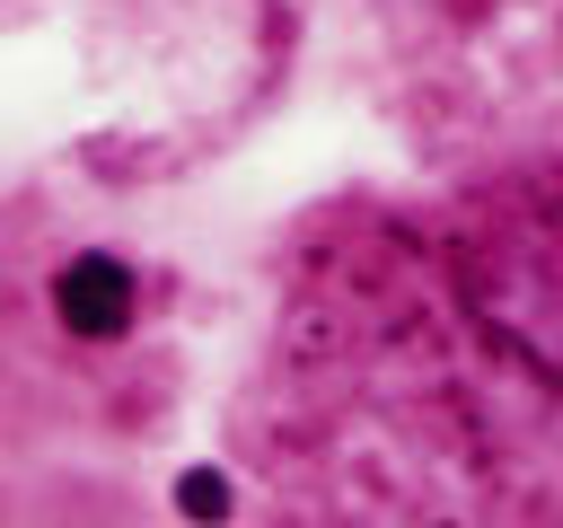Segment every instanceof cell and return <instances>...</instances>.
<instances>
[{
  "mask_svg": "<svg viewBox=\"0 0 563 528\" xmlns=\"http://www.w3.org/2000/svg\"><path fill=\"white\" fill-rule=\"evenodd\" d=\"M176 510H185V519H220V510H229V484H220L211 466H185V475H176Z\"/></svg>",
  "mask_w": 563,
  "mask_h": 528,
  "instance_id": "3",
  "label": "cell"
},
{
  "mask_svg": "<svg viewBox=\"0 0 563 528\" xmlns=\"http://www.w3.org/2000/svg\"><path fill=\"white\" fill-rule=\"evenodd\" d=\"M53 317H62L70 334H88V343L123 334V326H132V264H123V255H70V264L53 273Z\"/></svg>",
  "mask_w": 563,
  "mask_h": 528,
  "instance_id": "2",
  "label": "cell"
},
{
  "mask_svg": "<svg viewBox=\"0 0 563 528\" xmlns=\"http://www.w3.org/2000/svg\"><path fill=\"white\" fill-rule=\"evenodd\" d=\"M457 290L466 317L563 396V194H493L457 229Z\"/></svg>",
  "mask_w": 563,
  "mask_h": 528,
  "instance_id": "1",
  "label": "cell"
}]
</instances>
